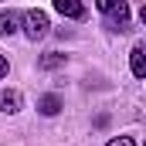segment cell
Masks as SVG:
<instances>
[{
    "label": "cell",
    "mask_w": 146,
    "mask_h": 146,
    "mask_svg": "<svg viewBox=\"0 0 146 146\" xmlns=\"http://www.w3.org/2000/svg\"><path fill=\"white\" fill-rule=\"evenodd\" d=\"M21 21H24V34L31 37V41L44 37V34H48V27H51V21H48V14H44V10H27Z\"/></svg>",
    "instance_id": "cell-1"
},
{
    "label": "cell",
    "mask_w": 146,
    "mask_h": 146,
    "mask_svg": "<svg viewBox=\"0 0 146 146\" xmlns=\"http://www.w3.org/2000/svg\"><path fill=\"white\" fill-rule=\"evenodd\" d=\"M24 109V95H21V88H0V112H7V115H14V112Z\"/></svg>",
    "instance_id": "cell-2"
},
{
    "label": "cell",
    "mask_w": 146,
    "mask_h": 146,
    "mask_svg": "<svg viewBox=\"0 0 146 146\" xmlns=\"http://www.w3.org/2000/svg\"><path fill=\"white\" fill-rule=\"evenodd\" d=\"M17 27H21V14L17 10H0V34L10 37V34H17Z\"/></svg>",
    "instance_id": "cell-3"
},
{
    "label": "cell",
    "mask_w": 146,
    "mask_h": 146,
    "mask_svg": "<svg viewBox=\"0 0 146 146\" xmlns=\"http://www.w3.org/2000/svg\"><path fill=\"white\" fill-rule=\"evenodd\" d=\"M54 10H58L61 17H72V21H82V17H85V7L75 3V0H54Z\"/></svg>",
    "instance_id": "cell-4"
},
{
    "label": "cell",
    "mask_w": 146,
    "mask_h": 146,
    "mask_svg": "<svg viewBox=\"0 0 146 146\" xmlns=\"http://www.w3.org/2000/svg\"><path fill=\"white\" fill-rule=\"evenodd\" d=\"M129 68H133L136 78H143V75H146V48H143V44H136V48L129 51Z\"/></svg>",
    "instance_id": "cell-5"
},
{
    "label": "cell",
    "mask_w": 146,
    "mask_h": 146,
    "mask_svg": "<svg viewBox=\"0 0 146 146\" xmlns=\"http://www.w3.org/2000/svg\"><path fill=\"white\" fill-rule=\"evenodd\" d=\"M37 109H41V115H58V112H61V99H58L54 92H48V95L37 99Z\"/></svg>",
    "instance_id": "cell-6"
},
{
    "label": "cell",
    "mask_w": 146,
    "mask_h": 146,
    "mask_svg": "<svg viewBox=\"0 0 146 146\" xmlns=\"http://www.w3.org/2000/svg\"><path fill=\"white\" fill-rule=\"evenodd\" d=\"M112 24H115V31H122V27L129 24V7H126V3H119V7L112 10Z\"/></svg>",
    "instance_id": "cell-7"
},
{
    "label": "cell",
    "mask_w": 146,
    "mask_h": 146,
    "mask_svg": "<svg viewBox=\"0 0 146 146\" xmlns=\"http://www.w3.org/2000/svg\"><path fill=\"white\" fill-rule=\"evenodd\" d=\"M61 65H65V54H58V51H51V54L41 58V68H61Z\"/></svg>",
    "instance_id": "cell-8"
},
{
    "label": "cell",
    "mask_w": 146,
    "mask_h": 146,
    "mask_svg": "<svg viewBox=\"0 0 146 146\" xmlns=\"http://www.w3.org/2000/svg\"><path fill=\"white\" fill-rule=\"evenodd\" d=\"M106 146H136V139H133V136H115V139H109Z\"/></svg>",
    "instance_id": "cell-9"
},
{
    "label": "cell",
    "mask_w": 146,
    "mask_h": 146,
    "mask_svg": "<svg viewBox=\"0 0 146 146\" xmlns=\"http://www.w3.org/2000/svg\"><path fill=\"white\" fill-rule=\"evenodd\" d=\"M119 3H122V0H99V10H102V14H112Z\"/></svg>",
    "instance_id": "cell-10"
},
{
    "label": "cell",
    "mask_w": 146,
    "mask_h": 146,
    "mask_svg": "<svg viewBox=\"0 0 146 146\" xmlns=\"http://www.w3.org/2000/svg\"><path fill=\"white\" fill-rule=\"evenodd\" d=\"M10 72V61H7V58H3V54H0V78H3V75Z\"/></svg>",
    "instance_id": "cell-11"
}]
</instances>
